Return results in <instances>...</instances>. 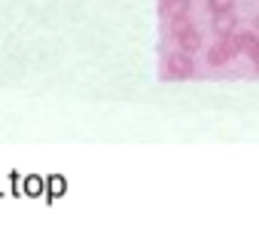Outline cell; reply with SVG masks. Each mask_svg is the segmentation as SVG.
I'll return each mask as SVG.
<instances>
[{
    "label": "cell",
    "instance_id": "5",
    "mask_svg": "<svg viewBox=\"0 0 259 229\" xmlns=\"http://www.w3.org/2000/svg\"><path fill=\"white\" fill-rule=\"evenodd\" d=\"M186 13H189V0H174L165 16H171V22H174V19H183Z\"/></svg>",
    "mask_w": 259,
    "mask_h": 229
},
{
    "label": "cell",
    "instance_id": "3",
    "mask_svg": "<svg viewBox=\"0 0 259 229\" xmlns=\"http://www.w3.org/2000/svg\"><path fill=\"white\" fill-rule=\"evenodd\" d=\"M235 40H238V49L250 55V61H253V67L259 73V34L256 31H238Z\"/></svg>",
    "mask_w": 259,
    "mask_h": 229
},
{
    "label": "cell",
    "instance_id": "2",
    "mask_svg": "<svg viewBox=\"0 0 259 229\" xmlns=\"http://www.w3.org/2000/svg\"><path fill=\"white\" fill-rule=\"evenodd\" d=\"M195 73V61H192V55L189 52H174L171 58H168V77L171 80H189Z\"/></svg>",
    "mask_w": 259,
    "mask_h": 229
},
{
    "label": "cell",
    "instance_id": "4",
    "mask_svg": "<svg viewBox=\"0 0 259 229\" xmlns=\"http://www.w3.org/2000/svg\"><path fill=\"white\" fill-rule=\"evenodd\" d=\"M213 31H217L220 37L232 34V31H235V16H232V13H217V19H213Z\"/></svg>",
    "mask_w": 259,
    "mask_h": 229
},
{
    "label": "cell",
    "instance_id": "6",
    "mask_svg": "<svg viewBox=\"0 0 259 229\" xmlns=\"http://www.w3.org/2000/svg\"><path fill=\"white\" fill-rule=\"evenodd\" d=\"M232 7H235V0H210V13L217 16V13H232Z\"/></svg>",
    "mask_w": 259,
    "mask_h": 229
},
{
    "label": "cell",
    "instance_id": "8",
    "mask_svg": "<svg viewBox=\"0 0 259 229\" xmlns=\"http://www.w3.org/2000/svg\"><path fill=\"white\" fill-rule=\"evenodd\" d=\"M253 28H256V34H259V16H256V22H253Z\"/></svg>",
    "mask_w": 259,
    "mask_h": 229
},
{
    "label": "cell",
    "instance_id": "1",
    "mask_svg": "<svg viewBox=\"0 0 259 229\" xmlns=\"http://www.w3.org/2000/svg\"><path fill=\"white\" fill-rule=\"evenodd\" d=\"M174 37H177V43H180V49H183V52H195V49L201 46L198 31H195L186 19H174Z\"/></svg>",
    "mask_w": 259,
    "mask_h": 229
},
{
    "label": "cell",
    "instance_id": "7",
    "mask_svg": "<svg viewBox=\"0 0 259 229\" xmlns=\"http://www.w3.org/2000/svg\"><path fill=\"white\" fill-rule=\"evenodd\" d=\"M174 4V0H162V13H168V7Z\"/></svg>",
    "mask_w": 259,
    "mask_h": 229
}]
</instances>
